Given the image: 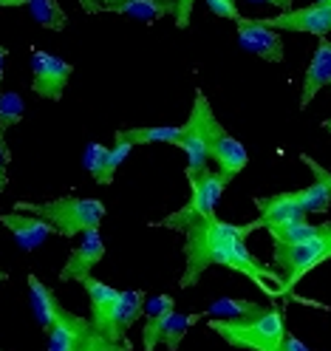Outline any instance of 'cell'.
<instances>
[{
  "label": "cell",
  "instance_id": "obj_1",
  "mask_svg": "<svg viewBox=\"0 0 331 351\" xmlns=\"http://www.w3.org/2000/svg\"><path fill=\"white\" fill-rule=\"evenodd\" d=\"M260 230L258 221L252 224H230L215 215L195 218L193 224L184 227V275L179 280L182 289H190L195 280L210 267H227L232 272L247 275L258 289L278 298L283 295V275L260 263L247 250V235Z\"/></svg>",
  "mask_w": 331,
  "mask_h": 351
},
{
  "label": "cell",
  "instance_id": "obj_2",
  "mask_svg": "<svg viewBox=\"0 0 331 351\" xmlns=\"http://www.w3.org/2000/svg\"><path fill=\"white\" fill-rule=\"evenodd\" d=\"M207 326L230 346L252 351H283V337L289 335L283 323V312L269 309V306L241 317H212Z\"/></svg>",
  "mask_w": 331,
  "mask_h": 351
},
{
  "label": "cell",
  "instance_id": "obj_3",
  "mask_svg": "<svg viewBox=\"0 0 331 351\" xmlns=\"http://www.w3.org/2000/svg\"><path fill=\"white\" fill-rule=\"evenodd\" d=\"M14 210H26L34 213L40 218L57 230V235L62 238H77L88 230H99L102 218H105V204L97 199H74V195H60L51 202H17Z\"/></svg>",
  "mask_w": 331,
  "mask_h": 351
},
{
  "label": "cell",
  "instance_id": "obj_4",
  "mask_svg": "<svg viewBox=\"0 0 331 351\" xmlns=\"http://www.w3.org/2000/svg\"><path fill=\"white\" fill-rule=\"evenodd\" d=\"M49 351H122L127 346L105 337L91 323V317H79L60 303L49 323Z\"/></svg>",
  "mask_w": 331,
  "mask_h": 351
},
{
  "label": "cell",
  "instance_id": "obj_5",
  "mask_svg": "<svg viewBox=\"0 0 331 351\" xmlns=\"http://www.w3.org/2000/svg\"><path fill=\"white\" fill-rule=\"evenodd\" d=\"M218 119L212 114V108H210V99L204 97V91H195V102H193V111L187 117V122L182 125V139L175 147H182L184 150V156H187V184L195 179L198 173H201L207 167V162L212 159L210 153H212V136H215V130H218Z\"/></svg>",
  "mask_w": 331,
  "mask_h": 351
},
{
  "label": "cell",
  "instance_id": "obj_6",
  "mask_svg": "<svg viewBox=\"0 0 331 351\" xmlns=\"http://www.w3.org/2000/svg\"><path fill=\"white\" fill-rule=\"evenodd\" d=\"M331 258V227L315 238L303 241V244H292V247H278L272 244V261L278 272L283 275V295L295 289V283L308 275L315 267H320L323 261Z\"/></svg>",
  "mask_w": 331,
  "mask_h": 351
},
{
  "label": "cell",
  "instance_id": "obj_7",
  "mask_svg": "<svg viewBox=\"0 0 331 351\" xmlns=\"http://www.w3.org/2000/svg\"><path fill=\"white\" fill-rule=\"evenodd\" d=\"M224 187H227V182L221 179V173L204 167V170L190 182V199H187V204H184L182 210L170 213L167 218H162L159 227L184 232V227L193 224L195 218L215 215V207H218V202H221V195H224Z\"/></svg>",
  "mask_w": 331,
  "mask_h": 351
},
{
  "label": "cell",
  "instance_id": "obj_8",
  "mask_svg": "<svg viewBox=\"0 0 331 351\" xmlns=\"http://www.w3.org/2000/svg\"><path fill=\"white\" fill-rule=\"evenodd\" d=\"M74 74V65L65 62L57 54L49 51H34L32 54V91L42 99L57 102L65 88H69V80Z\"/></svg>",
  "mask_w": 331,
  "mask_h": 351
},
{
  "label": "cell",
  "instance_id": "obj_9",
  "mask_svg": "<svg viewBox=\"0 0 331 351\" xmlns=\"http://www.w3.org/2000/svg\"><path fill=\"white\" fill-rule=\"evenodd\" d=\"M263 23L278 32H303L315 37H328L331 34V3L317 0V3L303 6V9H286L283 14L267 17Z\"/></svg>",
  "mask_w": 331,
  "mask_h": 351
},
{
  "label": "cell",
  "instance_id": "obj_10",
  "mask_svg": "<svg viewBox=\"0 0 331 351\" xmlns=\"http://www.w3.org/2000/svg\"><path fill=\"white\" fill-rule=\"evenodd\" d=\"M238 43L241 49L267 60V62H280L283 60V40L278 34V29L267 26L263 20H252V17H238Z\"/></svg>",
  "mask_w": 331,
  "mask_h": 351
},
{
  "label": "cell",
  "instance_id": "obj_11",
  "mask_svg": "<svg viewBox=\"0 0 331 351\" xmlns=\"http://www.w3.org/2000/svg\"><path fill=\"white\" fill-rule=\"evenodd\" d=\"M198 320V315H179L175 309H167L162 315H150L147 317V326L142 332V346L145 351H153L159 343H164L170 351L179 348V343L184 340L187 328Z\"/></svg>",
  "mask_w": 331,
  "mask_h": 351
},
{
  "label": "cell",
  "instance_id": "obj_12",
  "mask_svg": "<svg viewBox=\"0 0 331 351\" xmlns=\"http://www.w3.org/2000/svg\"><path fill=\"white\" fill-rule=\"evenodd\" d=\"M82 287H85V292H88V300H91V323L99 328L105 337L127 346V343L117 335V326H114V306H117L119 289H114V287H108V283L97 280L94 275H88V278L82 280Z\"/></svg>",
  "mask_w": 331,
  "mask_h": 351
},
{
  "label": "cell",
  "instance_id": "obj_13",
  "mask_svg": "<svg viewBox=\"0 0 331 351\" xmlns=\"http://www.w3.org/2000/svg\"><path fill=\"white\" fill-rule=\"evenodd\" d=\"M255 207H258V227H263V230L292 224V221H300V218L308 215L297 190L278 193V195H260V199H255Z\"/></svg>",
  "mask_w": 331,
  "mask_h": 351
},
{
  "label": "cell",
  "instance_id": "obj_14",
  "mask_svg": "<svg viewBox=\"0 0 331 351\" xmlns=\"http://www.w3.org/2000/svg\"><path fill=\"white\" fill-rule=\"evenodd\" d=\"M105 258V241L99 235V230H88L82 232V241L71 250L69 261H65V267L60 272V280H85L88 275L94 272V267Z\"/></svg>",
  "mask_w": 331,
  "mask_h": 351
},
{
  "label": "cell",
  "instance_id": "obj_15",
  "mask_svg": "<svg viewBox=\"0 0 331 351\" xmlns=\"http://www.w3.org/2000/svg\"><path fill=\"white\" fill-rule=\"evenodd\" d=\"M0 224H3L14 238L17 244L23 250H37L42 247L46 241L57 232L46 218H40L34 213H26V210H12V213H3L0 215Z\"/></svg>",
  "mask_w": 331,
  "mask_h": 351
},
{
  "label": "cell",
  "instance_id": "obj_16",
  "mask_svg": "<svg viewBox=\"0 0 331 351\" xmlns=\"http://www.w3.org/2000/svg\"><path fill=\"white\" fill-rule=\"evenodd\" d=\"M210 156H212V162L218 165L221 179H224L227 184H230L235 176L247 167V162H249L247 147L241 145L224 125H218V130H215V136H212V153H210Z\"/></svg>",
  "mask_w": 331,
  "mask_h": 351
},
{
  "label": "cell",
  "instance_id": "obj_17",
  "mask_svg": "<svg viewBox=\"0 0 331 351\" xmlns=\"http://www.w3.org/2000/svg\"><path fill=\"white\" fill-rule=\"evenodd\" d=\"M326 85H331V40L320 37L315 57H312V62H308L306 77L300 82V108L312 105V99L323 91Z\"/></svg>",
  "mask_w": 331,
  "mask_h": 351
},
{
  "label": "cell",
  "instance_id": "obj_18",
  "mask_svg": "<svg viewBox=\"0 0 331 351\" xmlns=\"http://www.w3.org/2000/svg\"><path fill=\"white\" fill-rule=\"evenodd\" d=\"M145 292L142 289H125V292H119V298H117V306H114V326H117V335L125 340V335H127V328L134 326V320L145 312ZM127 343V340H125Z\"/></svg>",
  "mask_w": 331,
  "mask_h": 351
},
{
  "label": "cell",
  "instance_id": "obj_19",
  "mask_svg": "<svg viewBox=\"0 0 331 351\" xmlns=\"http://www.w3.org/2000/svg\"><path fill=\"white\" fill-rule=\"evenodd\" d=\"M328 227H331V221L312 224V221H306V218H300V221H292V224L269 227V235H272V244H278V247H292V244H303V241L326 232Z\"/></svg>",
  "mask_w": 331,
  "mask_h": 351
},
{
  "label": "cell",
  "instance_id": "obj_20",
  "mask_svg": "<svg viewBox=\"0 0 331 351\" xmlns=\"http://www.w3.org/2000/svg\"><path fill=\"white\" fill-rule=\"evenodd\" d=\"M108 12L127 14L136 20H162L164 14L175 12V0H122V3L110 6Z\"/></svg>",
  "mask_w": 331,
  "mask_h": 351
},
{
  "label": "cell",
  "instance_id": "obj_21",
  "mask_svg": "<svg viewBox=\"0 0 331 351\" xmlns=\"http://www.w3.org/2000/svg\"><path fill=\"white\" fill-rule=\"evenodd\" d=\"M119 134L134 145H179L182 125H162V128H119Z\"/></svg>",
  "mask_w": 331,
  "mask_h": 351
},
{
  "label": "cell",
  "instance_id": "obj_22",
  "mask_svg": "<svg viewBox=\"0 0 331 351\" xmlns=\"http://www.w3.org/2000/svg\"><path fill=\"white\" fill-rule=\"evenodd\" d=\"M136 145L134 142H127L119 130L114 134V147H108V153H105V162H102V167L97 170V176H94V182L97 184H110L114 182V176H117V170H119V165L130 156V150H134Z\"/></svg>",
  "mask_w": 331,
  "mask_h": 351
},
{
  "label": "cell",
  "instance_id": "obj_23",
  "mask_svg": "<svg viewBox=\"0 0 331 351\" xmlns=\"http://www.w3.org/2000/svg\"><path fill=\"white\" fill-rule=\"evenodd\" d=\"M29 289H32V306H34V312H37V320L42 323V328H49V323H51V317L57 312L60 300L54 298V292L37 275H29Z\"/></svg>",
  "mask_w": 331,
  "mask_h": 351
},
{
  "label": "cell",
  "instance_id": "obj_24",
  "mask_svg": "<svg viewBox=\"0 0 331 351\" xmlns=\"http://www.w3.org/2000/svg\"><path fill=\"white\" fill-rule=\"evenodd\" d=\"M32 9V17L42 29H51V32H62L65 23H69V14L62 12V6L57 0H29L26 3Z\"/></svg>",
  "mask_w": 331,
  "mask_h": 351
},
{
  "label": "cell",
  "instance_id": "obj_25",
  "mask_svg": "<svg viewBox=\"0 0 331 351\" xmlns=\"http://www.w3.org/2000/svg\"><path fill=\"white\" fill-rule=\"evenodd\" d=\"M297 193H300V202H303L308 215H312V213H328V207H331V190L323 182L315 179L312 184L297 190Z\"/></svg>",
  "mask_w": 331,
  "mask_h": 351
},
{
  "label": "cell",
  "instance_id": "obj_26",
  "mask_svg": "<svg viewBox=\"0 0 331 351\" xmlns=\"http://www.w3.org/2000/svg\"><path fill=\"white\" fill-rule=\"evenodd\" d=\"M23 97L14 94V91H0V128H14L20 119H23Z\"/></svg>",
  "mask_w": 331,
  "mask_h": 351
},
{
  "label": "cell",
  "instance_id": "obj_27",
  "mask_svg": "<svg viewBox=\"0 0 331 351\" xmlns=\"http://www.w3.org/2000/svg\"><path fill=\"white\" fill-rule=\"evenodd\" d=\"M258 309H263L260 303L224 298V300H215V303L210 306V315H215V317H241V315H249V312H258Z\"/></svg>",
  "mask_w": 331,
  "mask_h": 351
},
{
  "label": "cell",
  "instance_id": "obj_28",
  "mask_svg": "<svg viewBox=\"0 0 331 351\" xmlns=\"http://www.w3.org/2000/svg\"><path fill=\"white\" fill-rule=\"evenodd\" d=\"M105 153H108V147H105V145H99V142H91V145L85 147V167H88V173H91V179L97 176V170L102 167Z\"/></svg>",
  "mask_w": 331,
  "mask_h": 351
},
{
  "label": "cell",
  "instance_id": "obj_29",
  "mask_svg": "<svg viewBox=\"0 0 331 351\" xmlns=\"http://www.w3.org/2000/svg\"><path fill=\"white\" fill-rule=\"evenodd\" d=\"M204 3H207V9H210L215 17H224V20H238V17H241L235 0H204Z\"/></svg>",
  "mask_w": 331,
  "mask_h": 351
},
{
  "label": "cell",
  "instance_id": "obj_30",
  "mask_svg": "<svg viewBox=\"0 0 331 351\" xmlns=\"http://www.w3.org/2000/svg\"><path fill=\"white\" fill-rule=\"evenodd\" d=\"M3 134L6 130L0 128V193H3L6 184H9V162H12V153H9V145H6Z\"/></svg>",
  "mask_w": 331,
  "mask_h": 351
},
{
  "label": "cell",
  "instance_id": "obj_31",
  "mask_svg": "<svg viewBox=\"0 0 331 351\" xmlns=\"http://www.w3.org/2000/svg\"><path fill=\"white\" fill-rule=\"evenodd\" d=\"M167 309H175V300H173L170 295H156V298L145 300V312H147V317H150V315H162V312H167Z\"/></svg>",
  "mask_w": 331,
  "mask_h": 351
},
{
  "label": "cell",
  "instance_id": "obj_32",
  "mask_svg": "<svg viewBox=\"0 0 331 351\" xmlns=\"http://www.w3.org/2000/svg\"><path fill=\"white\" fill-rule=\"evenodd\" d=\"M193 6H195V0H175V26L179 29H187L190 26V17H193Z\"/></svg>",
  "mask_w": 331,
  "mask_h": 351
},
{
  "label": "cell",
  "instance_id": "obj_33",
  "mask_svg": "<svg viewBox=\"0 0 331 351\" xmlns=\"http://www.w3.org/2000/svg\"><path fill=\"white\" fill-rule=\"evenodd\" d=\"M300 162H303V165H306L308 170H312V173H315V179H317V182H323V184H326V187L331 190V170H326V167H323L320 162H315L312 156H306V153H303V156H300Z\"/></svg>",
  "mask_w": 331,
  "mask_h": 351
},
{
  "label": "cell",
  "instance_id": "obj_34",
  "mask_svg": "<svg viewBox=\"0 0 331 351\" xmlns=\"http://www.w3.org/2000/svg\"><path fill=\"white\" fill-rule=\"evenodd\" d=\"M79 6H82L88 14H99V12H105L102 0H79Z\"/></svg>",
  "mask_w": 331,
  "mask_h": 351
},
{
  "label": "cell",
  "instance_id": "obj_35",
  "mask_svg": "<svg viewBox=\"0 0 331 351\" xmlns=\"http://www.w3.org/2000/svg\"><path fill=\"white\" fill-rule=\"evenodd\" d=\"M252 3H267V6H275V9L286 12V9H292L295 0H252Z\"/></svg>",
  "mask_w": 331,
  "mask_h": 351
},
{
  "label": "cell",
  "instance_id": "obj_36",
  "mask_svg": "<svg viewBox=\"0 0 331 351\" xmlns=\"http://www.w3.org/2000/svg\"><path fill=\"white\" fill-rule=\"evenodd\" d=\"M292 348H295V351H303L306 343H300V340H295V337L286 335V337H283V351H292Z\"/></svg>",
  "mask_w": 331,
  "mask_h": 351
},
{
  "label": "cell",
  "instance_id": "obj_37",
  "mask_svg": "<svg viewBox=\"0 0 331 351\" xmlns=\"http://www.w3.org/2000/svg\"><path fill=\"white\" fill-rule=\"evenodd\" d=\"M29 0H0V6L3 9H14V6H26Z\"/></svg>",
  "mask_w": 331,
  "mask_h": 351
},
{
  "label": "cell",
  "instance_id": "obj_38",
  "mask_svg": "<svg viewBox=\"0 0 331 351\" xmlns=\"http://www.w3.org/2000/svg\"><path fill=\"white\" fill-rule=\"evenodd\" d=\"M3 69H6V49L0 46V85H3Z\"/></svg>",
  "mask_w": 331,
  "mask_h": 351
},
{
  "label": "cell",
  "instance_id": "obj_39",
  "mask_svg": "<svg viewBox=\"0 0 331 351\" xmlns=\"http://www.w3.org/2000/svg\"><path fill=\"white\" fill-rule=\"evenodd\" d=\"M117 3H122V0H102V6H105V12H108L110 6H117Z\"/></svg>",
  "mask_w": 331,
  "mask_h": 351
},
{
  "label": "cell",
  "instance_id": "obj_40",
  "mask_svg": "<svg viewBox=\"0 0 331 351\" xmlns=\"http://www.w3.org/2000/svg\"><path fill=\"white\" fill-rule=\"evenodd\" d=\"M323 128H326V130H328V134H331V117H328V119L323 122Z\"/></svg>",
  "mask_w": 331,
  "mask_h": 351
},
{
  "label": "cell",
  "instance_id": "obj_41",
  "mask_svg": "<svg viewBox=\"0 0 331 351\" xmlns=\"http://www.w3.org/2000/svg\"><path fill=\"white\" fill-rule=\"evenodd\" d=\"M6 278H9V275H6L3 269H0V283H6Z\"/></svg>",
  "mask_w": 331,
  "mask_h": 351
},
{
  "label": "cell",
  "instance_id": "obj_42",
  "mask_svg": "<svg viewBox=\"0 0 331 351\" xmlns=\"http://www.w3.org/2000/svg\"><path fill=\"white\" fill-rule=\"evenodd\" d=\"M326 3H331V0H326Z\"/></svg>",
  "mask_w": 331,
  "mask_h": 351
}]
</instances>
